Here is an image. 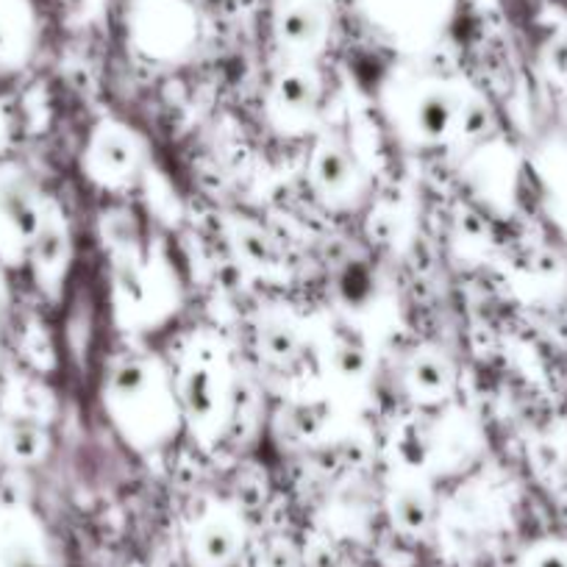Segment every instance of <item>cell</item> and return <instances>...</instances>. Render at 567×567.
<instances>
[{
    "label": "cell",
    "instance_id": "obj_7",
    "mask_svg": "<svg viewBox=\"0 0 567 567\" xmlns=\"http://www.w3.org/2000/svg\"><path fill=\"white\" fill-rule=\"evenodd\" d=\"M323 86L315 70L287 68L272 79L267 92V117L284 134H303L315 125Z\"/></svg>",
    "mask_w": 567,
    "mask_h": 567
},
{
    "label": "cell",
    "instance_id": "obj_12",
    "mask_svg": "<svg viewBox=\"0 0 567 567\" xmlns=\"http://www.w3.org/2000/svg\"><path fill=\"white\" fill-rule=\"evenodd\" d=\"M326 31V20L315 0H296L287 3L278 14V40L290 51L312 53L320 45Z\"/></svg>",
    "mask_w": 567,
    "mask_h": 567
},
{
    "label": "cell",
    "instance_id": "obj_11",
    "mask_svg": "<svg viewBox=\"0 0 567 567\" xmlns=\"http://www.w3.org/2000/svg\"><path fill=\"white\" fill-rule=\"evenodd\" d=\"M390 520L406 537H423L434 523V498L420 478H403L392 487Z\"/></svg>",
    "mask_w": 567,
    "mask_h": 567
},
{
    "label": "cell",
    "instance_id": "obj_14",
    "mask_svg": "<svg viewBox=\"0 0 567 567\" xmlns=\"http://www.w3.org/2000/svg\"><path fill=\"white\" fill-rule=\"evenodd\" d=\"M259 348L272 362H290L301 353V329L290 315H265L259 323Z\"/></svg>",
    "mask_w": 567,
    "mask_h": 567
},
{
    "label": "cell",
    "instance_id": "obj_1",
    "mask_svg": "<svg viewBox=\"0 0 567 567\" xmlns=\"http://www.w3.org/2000/svg\"><path fill=\"white\" fill-rule=\"evenodd\" d=\"M106 406L125 437L142 449L165 443L176 434L182 417L176 392L171 390L159 364L151 359H125L112 370Z\"/></svg>",
    "mask_w": 567,
    "mask_h": 567
},
{
    "label": "cell",
    "instance_id": "obj_18",
    "mask_svg": "<svg viewBox=\"0 0 567 567\" xmlns=\"http://www.w3.org/2000/svg\"><path fill=\"white\" fill-rule=\"evenodd\" d=\"M0 443H3V423H0Z\"/></svg>",
    "mask_w": 567,
    "mask_h": 567
},
{
    "label": "cell",
    "instance_id": "obj_15",
    "mask_svg": "<svg viewBox=\"0 0 567 567\" xmlns=\"http://www.w3.org/2000/svg\"><path fill=\"white\" fill-rule=\"evenodd\" d=\"M331 368L334 373H340L342 379H364V370H368V357H364V348L353 346V342H337L331 348Z\"/></svg>",
    "mask_w": 567,
    "mask_h": 567
},
{
    "label": "cell",
    "instance_id": "obj_16",
    "mask_svg": "<svg viewBox=\"0 0 567 567\" xmlns=\"http://www.w3.org/2000/svg\"><path fill=\"white\" fill-rule=\"evenodd\" d=\"M520 567H567V545H539Z\"/></svg>",
    "mask_w": 567,
    "mask_h": 567
},
{
    "label": "cell",
    "instance_id": "obj_13",
    "mask_svg": "<svg viewBox=\"0 0 567 567\" xmlns=\"http://www.w3.org/2000/svg\"><path fill=\"white\" fill-rule=\"evenodd\" d=\"M48 432L40 423L29 417L12 420L3 425V443H0V454L7 456L14 465H37L45 460L48 454Z\"/></svg>",
    "mask_w": 567,
    "mask_h": 567
},
{
    "label": "cell",
    "instance_id": "obj_5",
    "mask_svg": "<svg viewBox=\"0 0 567 567\" xmlns=\"http://www.w3.org/2000/svg\"><path fill=\"white\" fill-rule=\"evenodd\" d=\"M145 145L140 134L123 123H101L84 151V171L101 187H125L140 173Z\"/></svg>",
    "mask_w": 567,
    "mask_h": 567
},
{
    "label": "cell",
    "instance_id": "obj_17",
    "mask_svg": "<svg viewBox=\"0 0 567 567\" xmlns=\"http://www.w3.org/2000/svg\"><path fill=\"white\" fill-rule=\"evenodd\" d=\"M7 142V120H3V114H0V145Z\"/></svg>",
    "mask_w": 567,
    "mask_h": 567
},
{
    "label": "cell",
    "instance_id": "obj_4",
    "mask_svg": "<svg viewBox=\"0 0 567 567\" xmlns=\"http://www.w3.org/2000/svg\"><path fill=\"white\" fill-rule=\"evenodd\" d=\"M48 200L18 167H0V259L9 265L29 259Z\"/></svg>",
    "mask_w": 567,
    "mask_h": 567
},
{
    "label": "cell",
    "instance_id": "obj_8",
    "mask_svg": "<svg viewBox=\"0 0 567 567\" xmlns=\"http://www.w3.org/2000/svg\"><path fill=\"white\" fill-rule=\"evenodd\" d=\"M245 543V528L237 512L215 506L189 532V556L198 567H226L237 559Z\"/></svg>",
    "mask_w": 567,
    "mask_h": 567
},
{
    "label": "cell",
    "instance_id": "obj_2",
    "mask_svg": "<svg viewBox=\"0 0 567 567\" xmlns=\"http://www.w3.org/2000/svg\"><path fill=\"white\" fill-rule=\"evenodd\" d=\"M392 123L414 145H445L451 140L473 134L482 103L460 86L443 81H423L412 90L398 92L390 101Z\"/></svg>",
    "mask_w": 567,
    "mask_h": 567
},
{
    "label": "cell",
    "instance_id": "obj_3",
    "mask_svg": "<svg viewBox=\"0 0 567 567\" xmlns=\"http://www.w3.org/2000/svg\"><path fill=\"white\" fill-rule=\"evenodd\" d=\"M176 401L200 440L220 437L231 409V368L220 346L198 342L189 348L178 373Z\"/></svg>",
    "mask_w": 567,
    "mask_h": 567
},
{
    "label": "cell",
    "instance_id": "obj_6",
    "mask_svg": "<svg viewBox=\"0 0 567 567\" xmlns=\"http://www.w3.org/2000/svg\"><path fill=\"white\" fill-rule=\"evenodd\" d=\"M309 182L329 206H353L362 198L364 171L359 165V156L340 134L323 136L315 145Z\"/></svg>",
    "mask_w": 567,
    "mask_h": 567
},
{
    "label": "cell",
    "instance_id": "obj_9",
    "mask_svg": "<svg viewBox=\"0 0 567 567\" xmlns=\"http://www.w3.org/2000/svg\"><path fill=\"white\" fill-rule=\"evenodd\" d=\"M29 261L34 267L37 284H40L48 296H56L59 284L64 281V272H68L70 265V234L64 215L51 200H48L42 226L29 250Z\"/></svg>",
    "mask_w": 567,
    "mask_h": 567
},
{
    "label": "cell",
    "instance_id": "obj_10",
    "mask_svg": "<svg viewBox=\"0 0 567 567\" xmlns=\"http://www.w3.org/2000/svg\"><path fill=\"white\" fill-rule=\"evenodd\" d=\"M454 384V364L440 348H417L403 364V390L420 406H434L445 401Z\"/></svg>",
    "mask_w": 567,
    "mask_h": 567
}]
</instances>
